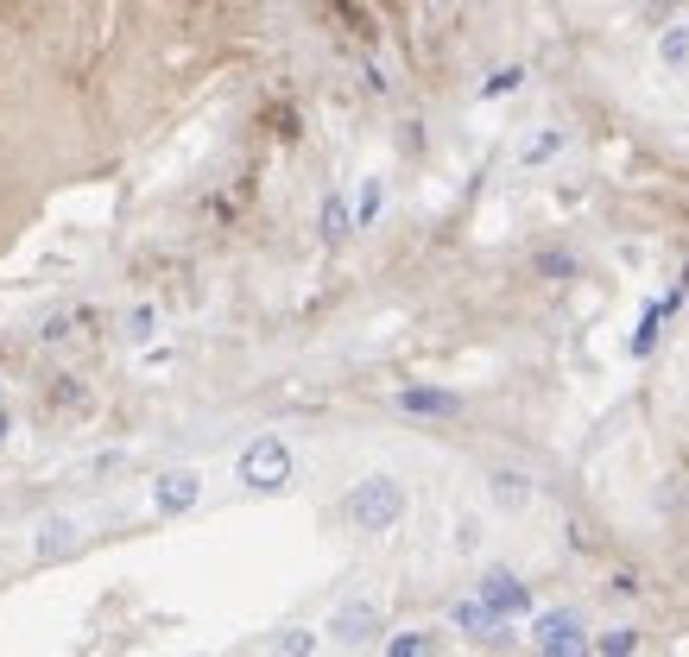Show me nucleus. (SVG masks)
I'll list each match as a JSON object with an SVG mask.
<instances>
[{"label": "nucleus", "mask_w": 689, "mask_h": 657, "mask_svg": "<svg viewBox=\"0 0 689 657\" xmlns=\"http://www.w3.org/2000/svg\"><path fill=\"white\" fill-rule=\"evenodd\" d=\"M519 82H525V70L512 63V70H493V77L481 82V96H506V89H519Z\"/></svg>", "instance_id": "4468645a"}, {"label": "nucleus", "mask_w": 689, "mask_h": 657, "mask_svg": "<svg viewBox=\"0 0 689 657\" xmlns=\"http://www.w3.org/2000/svg\"><path fill=\"white\" fill-rule=\"evenodd\" d=\"M329 633H342L348 645H361V638H374V633H380V607H374V600H348V607L335 614V626H329Z\"/></svg>", "instance_id": "39448f33"}, {"label": "nucleus", "mask_w": 689, "mask_h": 657, "mask_svg": "<svg viewBox=\"0 0 689 657\" xmlns=\"http://www.w3.org/2000/svg\"><path fill=\"white\" fill-rule=\"evenodd\" d=\"M632 645H639V638H632V633H608V638H601V645H594V651H608V657H627Z\"/></svg>", "instance_id": "f3484780"}, {"label": "nucleus", "mask_w": 689, "mask_h": 657, "mask_svg": "<svg viewBox=\"0 0 689 657\" xmlns=\"http://www.w3.org/2000/svg\"><path fill=\"white\" fill-rule=\"evenodd\" d=\"M658 58H665V63H689V26H670L665 39H658Z\"/></svg>", "instance_id": "f8f14e48"}, {"label": "nucleus", "mask_w": 689, "mask_h": 657, "mask_svg": "<svg viewBox=\"0 0 689 657\" xmlns=\"http://www.w3.org/2000/svg\"><path fill=\"white\" fill-rule=\"evenodd\" d=\"M240 481L254 487V493H278V487L292 481V449L278 443V437L247 443V449H240Z\"/></svg>", "instance_id": "f03ea898"}, {"label": "nucleus", "mask_w": 689, "mask_h": 657, "mask_svg": "<svg viewBox=\"0 0 689 657\" xmlns=\"http://www.w3.org/2000/svg\"><path fill=\"white\" fill-rule=\"evenodd\" d=\"M398 512H405V487L386 481V474H374V481H361L355 493H348V519H355L361 531H393Z\"/></svg>", "instance_id": "f257e3e1"}, {"label": "nucleus", "mask_w": 689, "mask_h": 657, "mask_svg": "<svg viewBox=\"0 0 689 657\" xmlns=\"http://www.w3.org/2000/svg\"><path fill=\"white\" fill-rule=\"evenodd\" d=\"M374 215H380V184H367V190H361V228H367Z\"/></svg>", "instance_id": "6ab92c4d"}, {"label": "nucleus", "mask_w": 689, "mask_h": 657, "mask_svg": "<svg viewBox=\"0 0 689 657\" xmlns=\"http://www.w3.org/2000/svg\"><path fill=\"white\" fill-rule=\"evenodd\" d=\"M70 550H77V531H70L63 519H51V524L39 531V557H45V562H58V557H70Z\"/></svg>", "instance_id": "1a4fd4ad"}, {"label": "nucleus", "mask_w": 689, "mask_h": 657, "mask_svg": "<svg viewBox=\"0 0 689 657\" xmlns=\"http://www.w3.org/2000/svg\"><path fill=\"white\" fill-rule=\"evenodd\" d=\"M398 411H412V418H455V411H462V399H455V392L412 386V392H398Z\"/></svg>", "instance_id": "0eeeda50"}, {"label": "nucleus", "mask_w": 689, "mask_h": 657, "mask_svg": "<svg viewBox=\"0 0 689 657\" xmlns=\"http://www.w3.org/2000/svg\"><path fill=\"white\" fill-rule=\"evenodd\" d=\"M557 146H563V134H538L532 146H525V165H544V158H551Z\"/></svg>", "instance_id": "2eb2a0df"}, {"label": "nucleus", "mask_w": 689, "mask_h": 657, "mask_svg": "<svg viewBox=\"0 0 689 657\" xmlns=\"http://www.w3.org/2000/svg\"><path fill=\"white\" fill-rule=\"evenodd\" d=\"M348 234V209H342V196H329L323 203V241H342Z\"/></svg>", "instance_id": "ddd939ff"}, {"label": "nucleus", "mask_w": 689, "mask_h": 657, "mask_svg": "<svg viewBox=\"0 0 689 657\" xmlns=\"http://www.w3.org/2000/svg\"><path fill=\"white\" fill-rule=\"evenodd\" d=\"M481 600H488V607H493L500 619H512V614H525V607H532L525 581L506 576V569H488V576H481Z\"/></svg>", "instance_id": "7ed1b4c3"}, {"label": "nucleus", "mask_w": 689, "mask_h": 657, "mask_svg": "<svg viewBox=\"0 0 689 657\" xmlns=\"http://www.w3.org/2000/svg\"><path fill=\"white\" fill-rule=\"evenodd\" d=\"M386 651H393V657H417V651H431V638H424V633H405V638H393Z\"/></svg>", "instance_id": "dca6fc26"}, {"label": "nucleus", "mask_w": 689, "mask_h": 657, "mask_svg": "<svg viewBox=\"0 0 689 657\" xmlns=\"http://www.w3.org/2000/svg\"><path fill=\"white\" fill-rule=\"evenodd\" d=\"M532 500V481H525V474H493V506H506V512H519V506Z\"/></svg>", "instance_id": "6e6552de"}, {"label": "nucleus", "mask_w": 689, "mask_h": 657, "mask_svg": "<svg viewBox=\"0 0 689 657\" xmlns=\"http://www.w3.org/2000/svg\"><path fill=\"white\" fill-rule=\"evenodd\" d=\"M197 493H203L197 474H165V481L152 487V506H158V512H190V506H197Z\"/></svg>", "instance_id": "423d86ee"}, {"label": "nucleus", "mask_w": 689, "mask_h": 657, "mask_svg": "<svg viewBox=\"0 0 689 657\" xmlns=\"http://www.w3.org/2000/svg\"><path fill=\"white\" fill-rule=\"evenodd\" d=\"M683 285H689V272H683Z\"/></svg>", "instance_id": "aec40b11"}, {"label": "nucleus", "mask_w": 689, "mask_h": 657, "mask_svg": "<svg viewBox=\"0 0 689 657\" xmlns=\"http://www.w3.org/2000/svg\"><path fill=\"white\" fill-rule=\"evenodd\" d=\"M677 304V297H665V304L646 310V323H639V335H632V354H651V342H658V323H665V310Z\"/></svg>", "instance_id": "9b49d317"}, {"label": "nucleus", "mask_w": 689, "mask_h": 657, "mask_svg": "<svg viewBox=\"0 0 689 657\" xmlns=\"http://www.w3.org/2000/svg\"><path fill=\"white\" fill-rule=\"evenodd\" d=\"M538 266H544V272H557V278H570V272H575V259H570V253H544Z\"/></svg>", "instance_id": "a211bd4d"}, {"label": "nucleus", "mask_w": 689, "mask_h": 657, "mask_svg": "<svg viewBox=\"0 0 689 657\" xmlns=\"http://www.w3.org/2000/svg\"><path fill=\"white\" fill-rule=\"evenodd\" d=\"M538 651H582V619L563 607V614H544L538 619Z\"/></svg>", "instance_id": "20e7f679"}, {"label": "nucleus", "mask_w": 689, "mask_h": 657, "mask_svg": "<svg viewBox=\"0 0 689 657\" xmlns=\"http://www.w3.org/2000/svg\"><path fill=\"white\" fill-rule=\"evenodd\" d=\"M493 619L500 614H493L488 600H455V626H462V633H488Z\"/></svg>", "instance_id": "9d476101"}]
</instances>
